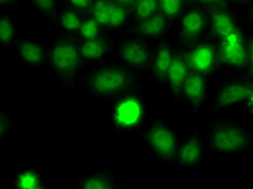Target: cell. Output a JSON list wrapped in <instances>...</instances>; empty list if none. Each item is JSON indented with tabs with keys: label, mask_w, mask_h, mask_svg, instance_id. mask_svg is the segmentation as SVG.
<instances>
[{
	"label": "cell",
	"mask_w": 253,
	"mask_h": 189,
	"mask_svg": "<svg viewBox=\"0 0 253 189\" xmlns=\"http://www.w3.org/2000/svg\"><path fill=\"white\" fill-rule=\"evenodd\" d=\"M79 82L89 96L112 102L146 87V78L118 61H106L84 72Z\"/></svg>",
	"instance_id": "obj_1"
},
{
	"label": "cell",
	"mask_w": 253,
	"mask_h": 189,
	"mask_svg": "<svg viewBox=\"0 0 253 189\" xmlns=\"http://www.w3.org/2000/svg\"><path fill=\"white\" fill-rule=\"evenodd\" d=\"M82 41L75 36L60 35L48 48L47 65L62 85V88L76 92V81L85 68L80 51Z\"/></svg>",
	"instance_id": "obj_2"
},
{
	"label": "cell",
	"mask_w": 253,
	"mask_h": 189,
	"mask_svg": "<svg viewBox=\"0 0 253 189\" xmlns=\"http://www.w3.org/2000/svg\"><path fill=\"white\" fill-rule=\"evenodd\" d=\"M207 151L224 154H241L251 150L253 134L227 114L211 120L204 135Z\"/></svg>",
	"instance_id": "obj_3"
},
{
	"label": "cell",
	"mask_w": 253,
	"mask_h": 189,
	"mask_svg": "<svg viewBox=\"0 0 253 189\" xmlns=\"http://www.w3.org/2000/svg\"><path fill=\"white\" fill-rule=\"evenodd\" d=\"M217 42L223 76L244 74L253 78V32L238 26Z\"/></svg>",
	"instance_id": "obj_4"
},
{
	"label": "cell",
	"mask_w": 253,
	"mask_h": 189,
	"mask_svg": "<svg viewBox=\"0 0 253 189\" xmlns=\"http://www.w3.org/2000/svg\"><path fill=\"white\" fill-rule=\"evenodd\" d=\"M148 106L142 91L111 102V125L118 134L137 133L147 123Z\"/></svg>",
	"instance_id": "obj_5"
},
{
	"label": "cell",
	"mask_w": 253,
	"mask_h": 189,
	"mask_svg": "<svg viewBox=\"0 0 253 189\" xmlns=\"http://www.w3.org/2000/svg\"><path fill=\"white\" fill-rule=\"evenodd\" d=\"M136 134L160 162L173 163L181 139L163 116L146 123Z\"/></svg>",
	"instance_id": "obj_6"
},
{
	"label": "cell",
	"mask_w": 253,
	"mask_h": 189,
	"mask_svg": "<svg viewBox=\"0 0 253 189\" xmlns=\"http://www.w3.org/2000/svg\"><path fill=\"white\" fill-rule=\"evenodd\" d=\"M157 43L132 36H122L116 41L113 55L130 70L148 78Z\"/></svg>",
	"instance_id": "obj_7"
},
{
	"label": "cell",
	"mask_w": 253,
	"mask_h": 189,
	"mask_svg": "<svg viewBox=\"0 0 253 189\" xmlns=\"http://www.w3.org/2000/svg\"><path fill=\"white\" fill-rule=\"evenodd\" d=\"M253 78L244 74L223 76L215 85H212L211 92L213 94L209 112L211 113L229 111L235 107H243L245 95Z\"/></svg>",
	"instance_id": "obj_8"
},
{
	"label": "cell",
	"mask_w": 253,
	"mask_h": 189,
	"mask_svg": "<svg viewBox=\"0 0 253 189\" xmlns=\"http://www.w3.org/2000/svg\"><path fill=\"white\" fill-rule=\"evenodd\" d=\"M175 37L173 42L188 47L208 34V12L200 5L194 3L185 5L174 23Z\"/></svg>",
	"instance_id": "obj_9"
},
{
	"label": "cell",
	"mask_w": 253,
	"mask_h": 189,
	"mask_svg": "<svg viewBox=\"0 0 253 189\" xmlns=\"http://www.w3.org/2000/svg\"><path fill=\"white\" fill-rule=\"evenodd\" d=\"M185 49L189 71L200 73L211 79L220 75V56L215 40L207 35Z\"/></svg>",
	"instance_id": "obj_10"
},
{
	"label": "cell",
	"mask_w": 253,
	"mask_h": 189,
	"mask_svg": "<svg viewBox=\"0 0 253 189\" xmlns=\"http://www.w3.org/2000/svg\"><path fill=\"white\" fill-rule=\"evenodd\" d=\"M172 60L167 76V89L169 90L171 101L180 103L182 101V89L188 76L189 67L186 60V49L183 45L172 43Z\"/></svg>",
	"instance_id": "obj_11"
},
{
	"label": "cell",
	"mask_w": 253,
	"mask_h": 189,
	"mask_svg": "<svg viewBox=\"0 0 253 189\" xmlns=\"http://www.w3.org/2000/svg\"><path fill=\"white\" fill-rule=\"evenodd\" d=\"M172 26H173V23L158 12L147 20L131 24L129 30L123 36H132L158 43L168 37Z\"/></svg>",
	"instance_id": "obj_12"
},
{
	"label": "cell",
	"mask_w": 253,
	"mask_h": 189,
	"mask_svg": "<svg viewBox=\"0 0 253 189\" xmlns=\"http://www.w3.org/2000/svg\"><path fill=\"white\" fill-rule=\"evenodd\" d=\"M207 153L205 139L198 127L187 139L181 141L173 164L176 168H193L203 163Z\"/></svg>",
	"instance_id": "obj_13"
},
{
	"label": "cell",
	"mask_w": 253,
	"mask_h": 189,
	"mask_svg": "<svg viewBox=\"0 0 253 189\" xmlns=\"http://www.w3.org/2000/svg\"><path fill=\"white\" fill-rule=\"evenodd\" d=\"M211 88V78L200 73L189 71L182 89V100L187 103L194 113H197L208 100Z\"/></svg>",
	"instance_id": "obj_14"
},
{
	"label": "cell",
	"mask_w": 253,
	"mask_h": 189,
	"mask_svg": "<svg viewBox=\"0 0 253 189\" xmlns=\"http://www.w3.org/2000/svg\"><path fill=\"white\" fill-rule=\"evenodd\" d=\"M208 12V35L215 41L228 35L229 33L240 26L239 14L232 4L207 10Z\"/></svg>",
	"instance_id": "obj_15"
},
{
	"label": "cell",
	"mask_w": 253,
	"mask_h": 189,
	"mask_svg": "<svg viewBox=\"0 0 253 189\" xmlns=\"http://www.w3.org/2000/svg\"><path fill=\"white\" fill-rule=\"evenodd\" d=\"M14 48L25 66L42 70L47 65L49 45L39 41V40L19 37L15 41Z\"/></svg>",
	"instance_id": "obj_16"
},
{
	"label": "cell",
	"mask_w": 253,
	"mask_h": 189,
	"mask_svg": "<svg viewBox=\"0 0 253 189\" xmlns=\"http://www.w3.org/2000/svg\"><path fill=\"white\" fill-rule=\"evenodd\" d=\"M116 41L117 40L113 38L111 34L87 41H82L80 51L85 65L95 66L108 61L109 55L113 54Z\"/></svg>",
	"instance_id": "obj_17"
},
{
	"label": "cell",
	"mask_w": 253,
	"mask_h": 189,
	"mask_svg": "<svg viewBox=\"0 0 253 189\" xmlns=\"http://www.w3.org/2000/svg\"><path fill=\"white\" fill-rule=\"evenodd\" d=\"M172 52H173L172 43L168 39L166 38L159 41L154 55L151 72L148 75V78H151L155 83L163 89H167V76H168L171 64Z\"/></svg>",
	"instance_id": "obj_18"
},
{
	"label": "cell",
	"mask_w": 253,
	"mask_h": 189,
	"mask_svg": "<svg viewBox=\"0 0 253 189\" xmlns=\"http://www.w3.org/2000/svg\"><path fill=\"white\" fill-rule=\"evenodd\" d=\"M117 186V174L113 167H107L76 180V188L79 189H115Z\"/></svg>",
	"instance_id": "obj_19"
},
{
	"label": "cell",
	"mask_w": 253,
	"mask_h": 189,
	"mask_svg": "<svg viewBox=\"0 0 253 189\" xmlns=\"http://www.w3.org/2000/svg\"><path fill=\"white\" fill-rule=\"evenodd\" d=\"M84 15V13L70 7V5L62 4L54 26L61 33V35L76 37Z\"/></svg>",
	"instance_id": "obj_20"
},
{
	"label": "cell",
	"mask_w": 253,
	"mask_h": 189,
	"mask_svg": "<svg viewBox=\"0 0 253 189\" xmlns=\"http://www.w3.org/2000/svg\"><path fill=\"white\" fill-rule=\"evenodd\" d=\"M132 24L131 11L129 7L112 2L107 20V32L123 36Z\"/></svg>",
	"instance_id": "obj_21"
},
{
	"label": "cell",
	"mask_w": 253,
	"mask_h": 189,
	"mask_svg": "<svg viewBox=\"0 0 253 189\" xmlns=\"http://www.w3.org/2000/svg\"><path fill=\"white\" fill-rule=\"evenodd\" d=\"M12 188L18 189H48L42 171L35 167H26L16 172Z\"/></svg>",
	"instance_id": "obj_22"
},
{
	"label": "cell",
	"mask_w": 253,
	"mask_h": 189,
	"mask_svg": "<svg viewBox=\"0 0 253 189\" xmlns=\"http://www.w3.org/2000/svg\"><path fill=\"white\" fill-rule=\"evenodd\" d=\"M18 30L10 14L3 12L0 15V45L4 49L14 47L18 40Z\"/></svg>",
	"instance_id": "obj_23"
},
{
	"label": "cell",
	"mask_w": 253,
	"mask_h": 189,
	"mask_svg": "<svg viewBox=\"0 0 253 189\" xmlns=\"http://www.w3.org/2000/svg\"><path fill=\"white\" fill-rule=\"evenodd\" d=\"M130 11L132 24L147 20L159 12L158 0H134Z\"/></svg>",
	"instance_id": "obj_24"
},
{
	"label": "cell",
	"mask_w": 253,
	"mask_h": 189,
	"mask_svg": "<svg viewBox=\"0 0 253 189\" xmlns=\"http://www.w3.org/2000/svg\"><path fill=\"white\" fill-rule=\"evenodd\" d=\"M106 34L109 33L100 24L99 22L92 18L90 14H85L82 25L79 27L76 37L80 41H87V40L99 38L103 35H106Z\"/></svg>",
	"instance_id": "obj_25"
},
{
	"label": "cell",
	"mask_w": 253,
	"mask_h": 189,
	"mask_svg": "<svg viewBox=\"0 0 253 189\" xmlns=\"http://www.w3.org/2000/svg\"><path fill=\"white\" fill-rule=\"evenodd\" d=\"M35 7L51 26H54L55 21L62 8V0H27Z\"/></svg>",
	"instance_id": "obj_26"
},
{
	"label": "cell",
	"mask_w": 253,
	"mask_h": 189,
	"mask_svg": "<svg viewBox=\"0 0 253 189\" xmlns=\"http://www.w3.org/2000/svg\"><path fill=\"white\" fill-rule=\"evenodd\" d=\"M185 5L184 0H158L159 13L165 15L170 22L173 23V25Z\"/></svg>",
	"instance_id": "obj_27"
},
{
	"label": "cell",
	"mask_w": 253,
	"mask_h": 189,
	"mask_svg": "<svg viewBox=\"0 0 253 189\" xmlns=\"http://www.w3.org/2000/svg\"><path fill=\"white\" fill-rule=\"evenodd\" d=\"M112 0H93L89 13L92 18L96 20L107 31V20Z\"/></svg>",
	"instance_id": "obj_28"
},
{
	"label": "cell",
	"mask_w": 253,
	"mask_h": 189,
	"mask_svg": "<svg viewBox=\"0 0 253 189\" xmlns=\"http://www.w3.org/2000/svg\"><path fill=\"white\" fill-rule=\"evenodd\" d=\"M14 119L10 113L0 108V142L3 141L9 132L14 129Z\"/></svg>",
	"instance_id": "obj_29"
},
{
	"label": "cell",
	"mask_w": 253,
	"mask_h": 189,
	"mask_svg": "<svg viewBox=\"0 0 253 189\" xmlns=\"http://www.w3.org/2000/svg\"><path fill=\"white\" fill-rule=\"evenodd\" d=\"M240 25L246 30H252L253 24V3L241 8V14L239 15Z\"/></svg>",
	"instance_id": "obj_30"
},
{
	"label": "cell",
	"mask_w": 253,
	"mask_h": 189,
	"mask_svg": "<svg viewBox=\"0 0 253 189\" xmlns=\"http://www.w3.org/2000/svg\"><path fill=\"white\" fill-rule=\"evenodd\" d=\"M92 1L93 0H62V3L70 5V7L76 9L84 14H88Z\"/></svg>",
	"instance_id": "obj_31"
},
{
	"label": "cell",
	"mask_w": 253,
	"mask_h": 189,
	"mask_svg": "<svg viewBox=\"0 0 253 189\" xmlns=\"http://www.w3.org/2000/svg\"><path fill=\"white\" fill-rule=\"evenodd\" d=\"M196 4L200 5L206 10H210L212 8L222 7V5L229 4L227 0H196Z\"/></svg>",
	"instance_id": "obj_32"
},
{
	"label": "cell",
	"mask_w": 253,
	"mask_h": 189,
	"mask_svg": "<svg viewBox=\"0 0 253 189\" xmlns=\"http://www.w3.org/2000/svg\"><path fill=\"white\" fill-rule=\"evenodd\" d=\"M243 107L250 114H253V82H250L247 89Z\"/></svg>",
	"instance_id": "obj_33"
},
{
	"label": "cell",
	"mask_w": 253,
	"mask_h": 189,
	"mask_svg": "<svg viewBox=\"0 0 253 189\" xmlns=\"http://www.w3.org/2000/svg\"><path fill=\"white\" fill-rule=\"evenodd\" d=\"M23 2V0H0V8L11 9L15 8Z\"/></svg>",
	"instance_id": "obj_34"
},
{
	"label": "cell",
	"mask_w": 253,
	"mask_h": 189,
	"mask_svg": "<svg viewBox=\"0 0 253 189\" xmlns=\"http://www.w3.org/2000/svg\"><path fill=\"white\" fill-rule=\"evenodd\" d=\"M229 4H232L233 7L236 5V7H239L240 9L246 7V5H249L253 3V0H227Z\"/></svg>",
	"instance_id": "obj_35"
},
{
	"label": "cell",
	"mask_w": 253,
	"mask_h": 189,
	"mask_svg": "<svg viewBox=\"0 0 253 189\" xmlns=\"http://www.w3.org/2000/svg\"><path fill=\"white\" fill-rule=\"evenodd\" d=\"M112 2L123 4V5H126V7L131 8V5L134 2V0H112Z\"/></svg>",
	"instance_id": "obj_36"
},
{
	"label": "cell",
	"mask_w": 253,
	"mask_h": 189,
	"mask_svg": "<svg viewBox=\"0 0 253 189\" xmlns=\"http://www.w3.org/2000/svg\"><path fill=\"white\" fill-rule=\"evenodd\" d=\"M184 1H185V4H186V5L196 3V0H184Z\"/></svg>",
	"instance_id": "obj_37"
}]
</instances>
